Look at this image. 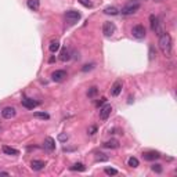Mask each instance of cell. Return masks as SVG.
I'll return each instance as SVG.
<instances>
[{
	"instance_id": "6da1fadb",
	"label": "cell",
	"mask_w": 177,
	"mask_h": 177,
	"mask_svg": "<svg viewBox=\"0 0 177 177\" xmlns=\"http://www.w3.org/2000/svg\"><path fill=\"white\" fill-rule=\"evenodd\" d=\"M159 49H161V51L163 53V56H166V57L172 56V49H173V46H172V37L168 32H162V33L159 35Z\"/></svg>"
},
{
	"instance_id": "7a4b0ae2",
	"label": "cell",
	"mask_w": 177,
	"mask_h": 177,
	"mask_svg": "<svg viewBox=\"0 0 177 177\" xmlns=\"http://www.w3.org/2000/svg\"><path fill=\"white\" fill-rule=\"evenodd\" d=\"M140 2L138 0H131V2H129V3H126L123 7H122L121 12L123 14V15H131V14H134V12L138 11V9H140Z\"/></svg>"
},
{
	"instance_id": "3957f363",
	"label": "cell",
	"mask_w": 177,
	"mask_h": 177,
	"mask_svg": "<svg viewBox=\"0 0 177 177\" xmlns=\"http://www.w3.org/2000/svg\"><path fill=\"white\" fill-rule=\"evenodd\" d=\"M115 31H116V26H115V24H114V22H111V21L104 22V25H103V33H104V36L111 37L112 35L115 33Z\"/></svg>"
},
{
	"instance_id": "277c9868",
	"label": "cell",
	"mask_w": 177,
	"mask_h": 177,
	"mask_svg": "<svg viewBox=\"0 0 177 177\" xmlns=\"http://www.w3.org/2000/svg\"><path fill=\"white\" fill-rule=\"evenodd\" d=\"M65 18L69 24H75V22H78L80 19V12L75 11V10H69V11L65 12Z\"/></svg>"
},
{
	"instance_id": "5b68a950",
	"label": "cell",
	"mask_w": 177,
	"mask_h": 177,
	"mask_svg": "<svg viewBox=\"0 0 177 177\" xmlns=\"http://www.w3.org/2000/svg\"><path fill=\"white\" fill-rule=\"evenodd\" d=\"M111 112H112V107L109 105V104L103 105L100 108V119H101V121H107V119L109 118V115H111Z\"/></svg>"
},
{
	"instance_id": "8992f818",
	"label": "cell",
	"mask_w": 177,
	"mask_h": 177,
	"mask_svg": "<svg viewBox=\"0 0 177 177\" xmlns=\"http://www.w3.org/2000/svg\"><path fill=\"white\" fill-rule=\"evenodd\" d=\"M131 33H133V36L136 39H143L145 36V28H144V25H136V26H133Z\"/></svg>"
},
{
	"instance_id": "52a82bcc",
	"label": "cell",
	"mask_w": 177,
	"mask_h": 177,
	"mask_svg": "<svg viewBox=\"0 0 177 177\" xmlns=\"http://www.w3.org/2000/svg\"><path fill=\"white\" fill-rule=\"evenodd\" d=\"M15 114H17V111H15V108H14V107H4V108L2 109V116H3L4 119L14 118V116H15Z\"/></svg>"
},
{
	"instance_id": "ba28073f",
	"label": "cell",
	"mask_w": 177,
	"mask_h": 177,
	"mask_svg": "<svg viewBox=\"0 0 177 177\" xmlns=\"http://www.w3.org/2000/svg\"><path fill=\"white\" fill-rule=\"evenodd\" d=\"M65 78H66V72L64 71V69H57V71H54L53 75H51V79H53L54 82H62Z\"/></svg>"
},
{
	"instance_id": "9c48e42d",
	"label": "cell",
	"mask_w": 177,
	"mask_h": 177,
	"mask_svg": "<svg viewBox=\"0 0 177 177\" xmlns=\"http://www.w3.org/2000/svg\"><path fill=\"white\" fill-rule=\"evenodd\" d=\"M122 87H123V83H122V80H116L115 83L112 84V87H111V94L114 97H118L119 94L122 93Z\"/></svg>"
},
{
	"instance_id": "30bf717a",
	"label": "cell",
	"mask_w": 177,
	"mask_h": 177,
	"mask_svg": "<svg viewBox=\"0 0 177 177\" xmlns=\"http://www.w3.org/2000/svg\"><path fill=\"white\" fill-rule=\"evenodd\" d=\"M43 147L44 149H47V151H54L56 149V141H54L53 137H46L44 138V143H43Z\"/></svg>"
},
{
	"instance_id": "8fae6325",
	"label": "cell",
	"mask_w": 177,
	"mask_h": 177,
	"mask_svg": "<svg viewBox=\"0 0 177 177\" xmlns=\"http://www.w3.org/2000/svg\"><path fill=\"white\" fill-rule=\"evenodd\" d=\"M143 158L145 161H155V159L161 158V154L156 151H145V152H143Z\"/></svg>"
},
{
	"instance_id": "7c38bea8",
	"label": "cell",
	"mask_w": 177,
	"mask_h": 177,
	"mask_svg": "<svg viewBox=\"0 0 177 177\" xmlns=\"http://www.w3.org/2000/svg\"><path fill=\"white\" fill-rule=\"evenodd\" d=\"M21 103H22V107H25V108H28V109H33L39 105V103L32 98H22Z\"/></svg>"
},
{
	"instance_id": "4fadbf2b",
	"label": "cell",
	"mask_w": 177,
	"mask_h": 177,
	"mask_svg": "<svg viewBox=\"0 0 177 177\" xmlns=\"http://www.w3.org/2000/svg\"><path fill=\"white\" fill-rule=\"evenodd\" d=\"M149 22H151V29H152V32H161V24H159L158 17L151 15L149 17Z\"/></svg>"
},
{
	"instance_id": "5bb4252c",
	"label": "cell",
	"mask_w": 177,
	"mask_h": 177,
	"mask_svg": "<svg viewBox=\"0 0 177 177\" xmlns=\"http://www.w3.org/2000/svg\"><path fill=\"white\" fill-rule=\"evenodd\" d=\"M44 166H46V162H43V161L33 159V161L31 162V168H32V170H35V172H39V170H42V169H44Z\"/></svg>"
},
{
	"instance_id": "9a60e30c",
	"label": "cell",
	"mask_w": 177,
	"mask_h": 177,
	"mask_svg": "<svg viewBox=\"0 0 177 177\" xmlns=\"http://www.w3.org/2000/svg\"><path fill=\"white\" fill-rule=\"evenodd\" d=\"M26 6H28V9L32 10V11H37L39 7H40V0H28V2H26Z\"/></svg>"
},
{
	"instance_id": "2e32d148",
	"label": "cell",
	"mask_w": 177,
	"mask_h": 177,
	"mask_svg": "<svg viewBox=\"0 0 177 177\" xmlns=\"http://www.w3.org/2000/svg\"><path fill=\"white\" fill-rule=\"evenodd\" d=\"M3 152L6 154V155H12V156H15V155H18L19 154V151L18 149H15V148H12V147H9V145H3Z\"/></svg>"
},
{
	"instance_id": "e0dca14e",
	"label": "cell",
	"mask_w": 177,
	"mask_h": 177,
	"mask_svg": "<svg viewBox=\"0 0 177 177\" xmlns=\"http://www.w3.org/2000/svg\"><path fill=\"white\" fill-rule=\"evenodd\" d=\"M104 147L105 148H118L119 147V141L115 140V138H112V140H108L104 143Z\"/></svg>"
},
{
	"instance_id": "ac0fdd59",
	"label": "cell",
	"mask_w": 177,
	"mask_h": 177,
	"mask_svg": "<svg viewBox=\"0 0 177 177\" xmlns=\"http://www.w3.org/2000/svg\"><path fill=\"white\" fill-rule=\"evenodd\" d=\"M60 60L61 61H68V60H71V50L69 49H64L61 51V56H60Z\"/></svg>"
},
{
	"instance_id": "d6986e66",
	"label": "cell",
	"mask_w": 177,
	"mask_h": 177,
	"mask_svg": "<svg viewBox=\"0 0 177 177\" xmlns=\"http://www.w3.org/2000/svg\"><path fill=\"white\" fill-rule=\"evenodd\" d=\"M49 50L51 51V53H57V51L60 50V42L58 40H51V42H50Z\"/></svg>"
},
{
	"instance_id": "ffe728a7",
	"label": "cell",
	"mask_w": 177,
	"mask_h": 177,
	"mask_svg": "<svg viewBox=\"0 0 177 177\" xmlns=\"http://www.w3.org/2000/svg\"><path fill=\"white\" fill-rule=\"evenodd\" d=\"M104 12L108 14V15H116V14H119V10L116 9V7H105V9H104Z\"/></svg>"
},
{
	"instance_id": "44dd1931",
	"label": "cell",
	"mask_w": 177,
	"mask_h": 177,
	"mask_svg": "<svg viewBox=\"0 0 177 177\" xmlns=\"http://www.w3.org/2000/svg\"><path fill=\"white\" fill-rule=\"evenodd\" d=\"M128 165L130 166V168H137V166L140 165V162H138V159L134 158V156H131V158H129L128 161Z\"/></svg>"
},
{
	"instance_id": "7402d4cb",
	"label": "cell",
	"mask_w": 177,
	"mask_h": 177,
	"mask_svg": "<svg viewBox=\"0 0 177 177\" xmlns=\"http://www.w3.org/2000/svg\"><path fill=\"white\" fill-rule=\"evenodd\" d=\"M71 169L72 170H78V172H84L86 170V166H84L83 163H80V162H78V163H75Z\"/></svg>"
},
{
	"instance_id": "603a6c76",
	"label": "cell",
	"mask_w": 177,
	"mask_h": 177,
	"mask_svg": "<svg viewBox=\"0 0 177 177\" xmlns=\"http://www.w3.org/2000/svg\"><path fill=\"white\" fill-rule=\"evenodd\" d=\"M35 118H39V119H50V115L46 114V112H35Z\"/></svg>"
},
{
	"instance_id": "cb8c5ba5",
	"label": "cell",
	"mask_w": 177,
	"mask_h": 177,
	"mask_svg": "<svg viewBox=\"0 0 177 177\" xmlns=\"http://www.w3.org/2000/svg\"><path fill=\"white\" fill-rule=\"evenodd\" d=\"M104 172H105V174H108V176H115V174H118V170H116V169H112V168H105Z\"/></svg>"
},
{
	"instance_id": "d4e9b609",
	"label": "cell",
	"mask_w": 177,
	"mask_h": 177,
	"mask_svg": "<svg viewBox=\"0 0 177 177\" xmlns=\"http://www.w3.org/2000/svg\"><path fill=\"white\" fill-rule=\"evenodd\" d=\"M78 2L83 7H86V9H90V7H93V3H91L90 0H78Z\"/></svg>"
},
{
	"instance_id": "484cf974",
	"label": "cell",
	"mask_w": 177,
	"mask_h": 177,
	"mask_svg": "<svg viewBox=\"0 0 177 177\" xmlns=\"http://www.w3.org/2000/svg\"><path fill=\"white\" fill-rule=\"evenodd\" d=\"M97 93H98V89L94 86V87H90V89H89V91H87V96H89V97H94Z\"/></svg>"
},
{
	"instance_id": "4316f807",
	"label": "cell",
	"mask_w": 177,
	"mask_h": 177,
	"mask_svg": "<svg viewBox=\"0 0 177 177\" xmlns=\"http://www.w3.org/2000/svg\"><path fill=\"white\" fill-rule=\"evenodd\" d=\"M151 169H152V172H155V173H162V166L159 165V163L152 165V166H151Z\"/></svg>"
},
{
	"instance_id": "83f0119b",
	"label": "cell",
	"mask_w": 177,
	"mask_h": 177,
	"mask_svg": "<svg viewBox=\"0 0 177 177\" xmlns=\"http://www.w3.org/2000/svg\"><path fill=\"white\" fill-rule=\"evenodd\" d=\"M155 56H156L155 50H154V47L151 46V47H149V60H154V58H155Z\"/></svg>"
},
{
	"instance_id": "f1b7e54d",
	"label": "cell",
	"mask_w": 177,
	"mask_h": 177,
	"mask_svg": "<svg viewBox=\"0 0 177 177\" xmlns=\"http://www.w3.org/2000/svg\"><path fill=\"white\" fill-rule=\"evenodd\" d=\"M97 155H98V156H97V161H101V162H103V161H108V156H103V154H97Z\"/></svg>"
},
{
	"instance_id": "f546056e",
	"label": "cell",
	"mask_w": 177,
	"mask_h": 177,
	"mask_svg": "<svg viewBox=\"0 0 177 177\" xmlns=\"http://www.w3.org/2000/svg\"><path fill=\"white\" fill-rule=\"evenodd\" d=\"M58 140L60 141H66V140H68V134H60Z\"/></svg>"
},
{
	"instance_id": "4dcf8cb0",
	"label": "cell",
	"mask_w": 177,
	"mask_h": 177,
	"mask_svg": "<svg viewBox=\"0 0 177 177\" xmlns=\"http://www.w3.org/2000/svg\"><path fill=\"white\" fill-rule=\"evenodd\" d=\"M96 131H97L96 126H91V128L89 129V134H91V136H93V134H96Z\"/></svg>"
},
{
	"instance_id": "1f68e13d",
	"label": "cell",
	"mask_w": 177,
	"mask_h": 177,
	"mask_svg": "<svg viewBox=\"0 0 177 177\" xmlns=\"http://www.w3.org/2000/svg\"><path fill=\"white\" fill-rule=\"evenodd\" d=\"M91 68H93V64H90V65H84L83 68H82V71L86 72V71H89V69H91Z\"/></svg>"
},
{
	"instance_id": "d6a6232c",
	"label": "cell",
	"mask_w": 177,
	"mask_h": 177,
	"mask_svg": "<svg viewBox=\"0 0 177 177\" xmlns=\"http://www.w3.org/2000/svg\"><path fill=\"white\" fill-rule=\"evenodd\" d=\"M104 103H105V98H104V97H103V98H101V100H100V101H98V103H97V107H100V105H103V104Z\"/></svg>"
}]
</instances>
